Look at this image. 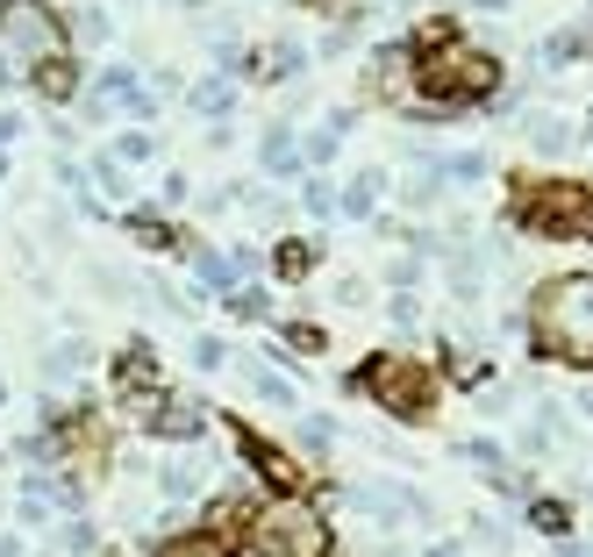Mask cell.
<instances>
[{"label":"cell","mask_w":593,"mask_h":557,"mask_svg":"<svg viewBox=\"0 0 593 557\" xmlns=\"http://www.w3.org/2000/svg\"><path fill=\"white\" fill-rule=\"evenodd\" d=\"M301 207H307V215H329V207H337V193H329V179H307Z\"/></svg>","instance_id":"cell-25"},{"label":"cell","mask_w":593,"mask_h":557,"mask_svg":"<svg viewBox=\"0 0 593 557\" xmlns=\"http://www.w3.org/2000/svg\"><path fill=\"white\" fill-rule=\"evenodd\" d=\"M415 65H422L415 43H379V51H373V93H407Z\"/></svg>","instance_id":"cell-7"},{"label":"cell","mask_w":593,"mask_h":557,"mask_svg":"<svg viewBox=\"0 0 593 557\" xmlns=\"http://www.w3.org/2000/svg\"><path fill=\"white\" fill-rule=\"evenodd\" d=\"M157 486H165L172 501H193V486H201V479H193V465H165V479H157Z\"/></svg>","instance_id":"cell-23"},{"label":"cell","mask_w":593,"mask_h":557,"mask_svg":"<svg viewBox=\"0 0 593 557\" xmlns=\"http://www.w3.org/2000/svg\"><path fill=\"white\" fill-rule=\"evenodd\" d=\"M472 8H479V15H501V8H508V0H472Z\"/></svg>","instance_id":"cell-31"},{"label":"cell","mask_w":593,"mask_h":557,"mask_svg":"<svg viewBox=\"0 0 593 557\" xmlns=\"http://www.w3.org/2000/svg\"><path fill=\"white\" fill-rule=\"evenodd\" d=\"M515 221L551 243H593V186L579 179H522L515 186Z\"/></svg>","instance_id":"cell-3"},{"label":"cell","mask_w":593,"mask_h":557,"mask_svg":"<svg viewBox=\"0 0 593 557\" xmlns=\"http://www.w3.org/2000/svg\"><path fill=\"white\" fill-rule=\"evenodd\" d=\"M115 157H122V165H143V157H151V136H143V129H129V136L115 143Z\"/></svg>","instance_id":"cell-24"},{"label":"cell","mask_w":593,"mask_h":557,"mask_svg":"<svg viewBox=\"0 0 593 557\" xmlns=\"http://www.w3.org/2000/svg\"><path fill=\"white\" fill-rule=\"evenodd\" d=\"M307 265H315V251H307V243H287V251H279V271H287V279H301Z\"/></svg>","instance_id":"cell-26"},{"label":"cell","mask_w":593,"mask_h":557,"mask_svg":"<svg viewBox=\"0 0 593 557\" xmlns=\"http://www.w3.org/2000/svg\"><path fill=\"white\" fill-rule=\"evenodd\" d=\"M529 351L593 371V271H558L529 293Z\"/></svg>","instance_id":"cell-2"},{"label":"cell","mask_w":593,"mask_h":557,"mask_svg":"<svg viewBox=\"0 0 593 557\" xmlns=\"http://www.w3.org/2000/svg\"><path fill=\"white\" fill-rule=\"evenodd\" d=\"M373 186H379V172H357V179H351V193H343V215L373 221Z\"/></svg>","instance_id":"cell-17"},{"label":"cell","mask_w":593,"mask_h":557,"mask_svg":"<svg viewBox=\"0 0 593 557\" xmlns=\"http://www.w3.org/2000/svg\"><path fill=\"white\" fill-rule=\"evenodd\" d=\"M79 365H86V343H58V351L43 357V379H51V387H65Z\"/></svg>","instance_id":"cell-13"},{"label":"cell","mask_w":593,"mask_h":557,"mask_svg":"<svg viewBox=\"0 0 593 557\" xmlns=\"http://www.w3.org/2000/svg\"><path fill=\"white\" fill-rule=\"evenodd\" d=\"M307 8H329V0H307Z\"/></svg>","instance_id":"cell-35"},{"label":"cell","mask_w":593,"mask_h":557,"mask_svg":"<svg viewBox=\"0 0 593 557\" xmlns=\"http://www.w3.org/2000/svg\"><path fill=\"white\" fill-rule=\"evenodd\" d=\"M251 65V79H293V72H307V43L301 36H279V43H265L257 58H243Z\"/></svg>","instance_id":"cell-8"},{"label":"cell","mask_w":593,"mask_h":557,"mask_svg":"<svg viewBox=\"0 0 593 557\" xmlns=\"http://www.w3.org/2000/svg\"><path fill=\"white\" fill-rule=\"evenodd\" d=\"M243 451H251V465L272 479V486H301V472H293V457H287V451H265L257 436H243Z\"/></svg>","instance_id":"cell-10"},{"label":"cell","mask_w":593,"mask_h":557,"mask_svg":"<svg viewBox=\"0 0 593 557\" xmlns=\"http://www.w3.org/2000/svg\"><path fill=\"white\" fill-rule=\"evenodd\" d=\"M287 343H293V351H307V357H323V329H315V321H287Z\"/></svg>","instance_id":"cell-22"},{"label":"cell","mask_w":593,"mask_h":557,"mask_svg":"<svg viewBox=\"0 0 593 557\" xmlns=\"http://www.w3.org/2000/svg\"><path fill=\"white\" fill-rule=\"evenodd\" d=\"M265 165H272V172H301V151H293V136H287V129H272V136H265Z\"/></svg>","instance_id":"cell-18"},{"label":"cell","mask_w":593,"mask_h":557,"mask_svg":"<svg viewBox=\"0 0 593 557\" xmlns=\"http://www.w3.org/2000/svg\"><path fill=\"white\" fill-rule=\"evenodd\" d=\"M579 407H586V422H593V387H586V393H579Z\"/></svg>","instance_id":"cell-33"},{"label":"cell","mask_w":593,"mask_h":557,"mask_svg":"<svg viewBox=\"0 0 593 557\" xmlns=\"http://www.w3.org/2000/svg\"><path fill=\"white\" fill-rule=\"evenodd\" d=\"M415 315H422V307H415V293H393V321H401V329H415Z\"/></svg>","instance_id":"cell-30"},{"label":"cell","mask_w":593,"mask_h":557,"mask_svg":"<svg viewBox=\"0 0 593 557\" xmlns=\"http://www.w3.org/2000/svg\"><path fill=\"white\" fill-rule=\"evenodd\" d=\"M143 422L157 429V436H172V443H193V436H207V415L193 401H165L157 415H143Z\"/></svg>","instance_id":"cell-9"},{"label":"cell","mask_w":593,"mask_h":557,"mask_svg":"<svg viewBox=\"0 0 593 557\" xmlns=\"http://www.w3.org/2000/svg\"><path fill=\"white\" fill-rule=\"evenodd\" d=\"M72 36H79V43H108V36H115V22H108L101 8H86V15H72Z\"/></svg>","instance_id":"cell-20"},{"label":"cell","mask_w":593,"mask_h":557,"mask_svg":"<svg viewBox=\"0 0 593 557\" xmlns=\"http://www.w3.org/2000/svg\"><path fill=\"white\" fill-rule=\"evenodd\" d=\"M237 557H329V522L315 515L307 501H272L251 515V529H243V550Z\"/></svg>","instance_id":"cell-4"},{"label":"cell","mask_w":593,"mask_h":557,"mask_svg":"<svg viewBox=\"0 0 593 557\" xmlns=\"http://www.w3.org/2000/svg\"><path fill=\"white\" fill-rule=\"evenodd\" d=\"M301 443L307 451H329V443H337V422H301Z\"/></svg>","instance_id":"cell-28"},{"label":"cell","mask_w":593,"mask_h":557,"mask_svg":"<svg viewBox=\"0 0 593 557\" xmlns=\"http://www.w3.org/2000/svg\"><path fill=\"white\" fill-rule=\"evenodd\" d=\"M65 51V29L43 0H8L0 8V58H15V65H51Z\"/></svg>","instance_id":"cell-6"},{"label":"cell","mask_w":593,"mask_h":557,"mask_svg":"<svg viewBox=\"0 0 593 557\" xmlns=\"http://www.w3.org/2000/svg\"><path fill=\"white\" fill-rule=\"evenodd\" d=\"M251 393L272 401V407H293V379H279V371H265V365H251Z\"/></svg>","instance_id":"cell-14"},{"label":"cell","mask_w":593,"mask_h":557,"mask_svg":"<svg viewBox=\"0 0 593 557\" xmlns=\"http://www.w3.org/2000/svg\"><path fill=\"white\" fill-rule=\"evenodd\" d=\"M157 557H222V550L207 536H187V543H172V550H157Z\"/></svg>","instance_id":"cell-29"},{"label":"cell","mask_w":593,"mask_h":557,"mask_svg":"<svg viewBox=\"0 0 593 557\" xmlns=\"http://www.w3.org/2000/svg\"><path fill=\"white\" fill-rule=\"evenodd\" d=\"M0 557H22V543H15V536H0Z\"/></svg>","instance_id":"cell-32"},{"label":"cell","mask_w":593,"mask_h":557,"mask_svg":"<svg viewBox=\"0 0 593 557\" xmlns=\"http://www.w3.org/2000/svg\"><path fill=\"white\" fill-rule=\"evenodd\" d=\"M415 51H422V65H415V86H422L415 115H458V107H472V101H493L501 58L465 43L451 22H429V29L415 36Z\"/></svg>","instance_id":"cell-1"},{"label":"cell","mask_w":593,"mask_h":557,"mask_svg":"<svg viewBox=\"0 0 593 557\" xmlns=\"http://www.w3.org/2000/svg\"><path fill=\"white\" fill-rule=\"evenodd\" d=\"M529 529H543V536H572V507H565V501H529Z\"/></svg>","instance_id":"cell-12"},{"label":"cell","mask_w":593,"mask_h":557,"mask_svg":"<svg viewBox=\"0 0 593 557\" xmlns=\"http://www.w3.org/2000/svg\"><path fill=\"white\" fill-rule=\"evenodd\" d=\"M429 557H458V550H429Z\"/></svg>","instance_id":"cell-34"},{"label":"cell","mask_w":593,"mask_h":557,"mask_svg":"<svg viewBox=\"0 0 593 557\" xmlns=\"http://www.w3.org/2000/svg\"><path fill=\"white\" fill-rule=\"evenodd\" d=\"M229 315H243V321L272 315V293H265V287H237V293H229Z\"/></svg>","instance_id":"cell-19"},{"label":"cell","mask_w":593,"mask_h":557,"mask_svg":"<svg viewBox=\"0 0 593 557\" xmlns=\"http://www.w3.org/2000/svg\"><path fill=\"white\" fill-rule=\"evenodd\" d=\"M229 101H237V86H229V79L193 86V107H201V115H229Z\"/></svg>","instance_id":"cell-16"},{"label":"cell","mask_w":593,"mask_h":557,"mask_svg":"<svg viewBox=\"0 0 593 557\" xmlns=\"http://www.w3.org/2000/svg\"><path fill=\"white\" fill-rule=\"evenodd\" d=\"M529 143H537V151L551 157V151H572L579 136H572V122H558V115H537V122H529Z\"/></svg>","instance_id":"cell-11"},{"label":"cell","mask_w":593,"mask_h":557,"mask_svg":"<svg viewBox=\"0 0 593 557\" xmlns=\"http://www.w3.org/2000/svg\"><path fill=\"white\" fill-rule=\"evenodd\" d=\"M193 365H201V371H215V365H229V351H222L215 337H201V343H193Z\"/></svg>","instance_id":"cell-27"},{"label":"cell","mask_w":593,"mask_h":557,"mask_svg":"<svg viewBox=\"0 0 593 557\" xmlns=\"http://www.w3.org/2000/svg\"><path fill=\"white\" fill-rule=\"evenodd\" d=\"M357 393H373L387 415L401 422H429V401H437V371L422 357H373V365L357 371Z\"/></svg>","instance_id":"cell-5"},{"label":"cell","mask_w":593,"mask_h":557,"mask_svg":"<svg viewBox=\"0 0 593 557\" xmlns=\"http://www.w3.org/2000/svg\"><path fill=\"white\" fill-rule=\"evenodd\" d=\"M72 86H79V79H72V65H65V58H51V65H43V93H51V101H72Z\"/></svg>","instance_id":"cell-21"},{"label":"cell","mask_w":593,"mask_h":557,"mask_svg":"<svg viewBox=\"0 0 593 557\" xmlns=\"http://www.w3.org/2000/svg\"><path fill=\"white\" fill-rule=\"evenodd\" d=\"M572 58H586V36H579V29L543 36V65H572Z\"/></svg>","instance_id":"cell-15"}]
</instances>
